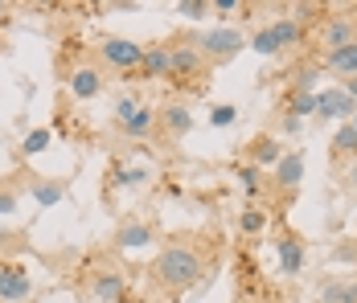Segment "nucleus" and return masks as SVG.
Instances as JSON below:
<instances>
[{
  "instance_id": "nucleus-1",
  "label": "nucleus",
  "mask_w": 357,
  "mask_h": 303,
  "mask_svg": "<svg viewBox=\"0 0 357 303\" xmlns=\"http://www.w3.org/2000/svg\"><path fill=\"white\" fill-rule=\"evenodd\" d=\"M152 274H156L160 287L185 291V287H193V283L206 274V258H202L197 250H189V246H165L160 258L152 263Z\"/></svg>"
},
{
  "instance_id": "nucleus-2",
  "label": "nucleus",
  "mask_w": 357,
  "mask_h": 303,
  "mask_svg": "<svg viewBox=\"0 0 357 303\" xmlns=\"http://www.w3.org/2000/svg\"><path fill=\"white\" fill-rule=\"evenodd\" d=\"M95 58H99V66L119 70V74H132V70L144 66V45L128 41V37H103L99 49H95Z\"/></svg>"
},
{
  "instance_id": "nucleus-3",
  "label": "nucleus",
  "mask_w": 357,
  "mask_h": 303,
  "mask_svg": "<svg viewBox=\"0 0 357 303\" xmlns=\"http://www.w3.org/2000/svg\"><path fill=\"white\" fill-rule=\"evenodd\" d=\"M197 49L206 54V62H230L243 49V33L238 29H210L197 37Z\"/></svg>"
},
{
  "instance_id": "nucleus-4",
  "label": "nucleus",
  "mask_w": 357,
  "mask_h": 303,
  "mask_svg": "<svg viewBox=\"0 0 357 303\" xmlns=\"http://www.w3.org/2000/svg\"><path fill=\"white\" fill-rule=\"evenodd\" d=\"M357 41V17L354 13H328L321 21V45L328 49H341V45H354Z\"/></svg>"
},
{
  "instance_id": "nucleus-5",
  "label": "nucleus",
  "mask_w": 357,
  "mask_h": 303,
  "mask_svg": "<svg viewBox=\"0 0 357 303\" xmlns=\"http://www.w3.org/2000/svg\"><path fill=\"white\" fill-rule=\"evenodd\" d=\"M33 295V279L25 267H13V263H0V300L4 303H25Z\"/></svg>"
},
{
  "instance_id": "nucleus-6",
  "label": "nucleus",
  "mask_w": 357,
  "mask_h": 303,
  "mask_svg": "<svg viewBox=\"0 0 357 303\" xmlns=\"http://www.w3.org/2000/svg\"><path fill=\"white\" fill-rule=\"evenodd\" d=\"M169 49H173V78L206 74V54L197 49V41H177V45H169Z\"/></svg>"
},
{
  "instance_id": "nucleus-7",
  "label": "nucleus",
  "mask_w": 357,
  "mask_h": 303,
  "mask_svg": "<svg viewBox=\"0 0 357 303\" xmlns=\"http://www.w3.org/2000/svg\"><path fill=\"white\" fill-rule=\"evenodd\" d=\"M156 127H160V132H169L173 139H181V135L193 132V111H189L185 102H169V107H160V111H156Z\"/></svg>"
},
{
  "instance_id": "nucleus-8",
  "label": "nucleus",
  "mask_w": 357,
  "mask_h": 303,
  "mask_svg": "<svg viewBox=\"0 0 357 303\" xmlns=\"http://www.w3.org/2000/svg\"><path fill=\"white\" fill-rule=\"evenodd\" d=\"M317 111H321L324 119H354L357 102L345 95V86H337V91H321L317 95Z\"/></svg>"
},
{
  "instance_id": "nucleus-9",
  "label": "nucleus",
  "mask_w": 357,
  "mask_h": 303,
  "mask_svg": "<svg viewBox=\"0 0 357 303\" xmlns=\"http://www.w3.org/2000/svg\"><path fill=\"white\" fill-rule=\"evenodd\" d=\"M103 91V70L91 66V62H82V66L70 70V95L74 99H95Z\"/></svg>"
},
{
  "instance_id": "nucleus-10",
  "label": "nucleus",
  "mask_w": 357,
  "mask_h": 303,
  "mask_svg": "<svg viewBox=\"0 0 357 303\" xmlns=\"http://www.w3.org/2000/svg\"><path fill=\"white\" fill-rule=\"evenodd\" d=\"M321 66L333 70V74H341V78H357V41L354 45H341V49H328Z\"/></svg>"
},
{
  "instance_id": "nucleus-11",
  "label": "nucleus",
  "mask_w": 357,
  "mask_h": 303,
  "mask_svg": "<svg viewBox=\"0 0 357 303\" xmlns=\"http://www.w3.org/2000/svg\"><path fill=\"white\" fill-rule=\"evenodd\" d=\"M95 300L99 303H115V300H123V291H128V279L123 274H115V270H103V274H95Z\"/></svg>"
},
{
  "instance_id": "nucleus-12",
  "label": "nucleus",
  "mask_w": 357,
  "mask_h": 303,
  "mask_svg": "<svg viewBox=\"0 0 357 303\" xmlns=\"http://www.w3.org/2000/svg\"><path fill=\"white\" fill-rule=\"evenodd\" d=\"M144 74L148 78H165V74H173V49L169 45H148L144 49Z\"/></svg>"
},
{
  "instance_id": "nucleus-13",
  "label": "nucleus",
  "mask_w": 357,
  "mask_h": 303,
  "mask_svg": "<svg viewBox=\"0 0 357 303\" xmlns=\"http://www.w3.org/2000/svg\"><path fill=\"white\" fill-rule=\"evenodd\" d=\"M300 180H304V156L291 152V156H284V160L275 164V185H280V189H296Z\"/></svg>"
},
{
  "instance_id": "nucleus-14",
  "label": "nucleus",
  "mask_w": 357,
  "mask_h": 303,
  "mask_svg": "<svg viewBox=\"0 0 357 303\" xmlns=\"http://www.w3.org/2000/svg\"><path fill=\"white\" fill-rule=\"evenodd\" d=\"M119 132L128 135V139H144L148 132H156V111L152 107H140L128 123H119Z\"/></svg>"
},
{
  "instance_id": "nucleus-15",
  "label": "nucleus",
  "mask_w": 357,
  "mask_h": 303,
  "mask_svg": "<svg viewBox=\"0 0 357 303\" xmlns=\"http://www.w3.org/2000/svg\"><path fill=\"white\" fill-rule=\"evenodd\" d=\"M280 267H284V274H296V270L304 267V246H300V238H280Z\"/></svg>"
},
{
  "instance_id": "nucleus-16",
  "label": "nucleus",
  "mask_w": 357,
  "mask_h": 303,
  "mask_svg": "<svg viewBox=\"0 0 357 303\" xmlns=\"http://www.w3.org/2000/svg\"><path fill=\"white\" fill-rule=\"evenodd\" d=\"M271 33H275V41H280V49H291V45H300L304 25H296L291 17H275V21H271Z\"/></svg>"
},
{
  "instance_id": "nucleus-17",
  "label": "nucleus",
  "mask_w": 357,
  "mask_h": 303,
  "mask_svg": "<svg viewBox=\"0 0 357 303\" xmlns=\"http://www.w3.org/2000/svg\"><path fill=\"white\" fill-rule=\"evenodd\" d=\"M148 242H152V230H148V226H140V222L123 226V230H119V238H115V246H119V250H140V246H148Z\"/></svg>"
},
{
  "instance_id": "nucleus-18",
  "label": "nucleus",
  "mask_w": 357,
  "mask_h": 303,
  "mask_svg": "<svg viewBox=\"0 0 357 303\" xmlns=\"http://www.w3.org/2000/svg\"><path fill=\"white\" fill-rule=\"evenodd\" d=\"M321 74H324V66H300L291 74V95H317Z\"/></svg>"
},
{
  "instance_id": "nucleus-19",
  "label": "nucleus",
  "mask_w": 357,
  "mask_h": 303,
  "mask_svg": "<svg viewBox=\"0 0 357 303\" xmlns=\"http://www.w3.org/2000/svg\"><path fill=\"white\" fill-rule=\"evenodd\" d=\"M333 156L345 160V156H357V127L354 123H341L337 135H333Z\"/></svg>"
},
{
  "instance_id": "nucleus-20",
  "label": "nucleus",
  "mask_w": 357,
  "mask_h": 303,
  "mask_svg": "<svg viewBox=\"0 0 357 303\" xmlns=\"http://www.w3.org/2000/svg\"><path fill=\"white\" fill-rule=\"evenodd\" d=\"M250 156H255V169H259V164H280L287 152L275 139H255V143H250Z\"/></svg>"
},
{
  "instance_id": "nucleus-21",
  "label": "nucleus",
  "mask_w": 357,
  "mask_h": 303,
  "mask_svg": "<svg viewBox=\"0 0 357 303\" xmlns=\"http://www.w3.org/2000/svg\"><path fill=\"white\" fill-rule=\"evenodd\" d=\"M238 230H243V234H263V230H267V213L255 209V205L243 209V213H238Z\"/></svg>"
},
{
  "instance_id": "nucleus-22",
  "label": "nucleus",
  "mask_w": 357,
  "mask_h": 303,
  "mask_svg": "<svg viewBox=\"0 0 357 303\" xmlns=\"http://www.w3.org/2000/svg\"><path fill=\"white\" fill-rule=\"evenodd\" d=\"M250 45H255V54H263V58H271V54H284V49H280V41H275V33H271V25H267V29H259Z\"/></svg>"
},
{
  "instance_id": "nucleus-23",
  "label": "nucleus",
  "mask_w": 357,
  "mask_h": 303,
  "mask_svg": "<svg viewBox=\"0 0 357 303\" xmlns=\"http://www.w3.org/2000/svg\"><path fill=\"white\" fill-rule=\"evenodd\" d=\"M317 111V95H291V119H300V115H312Z\"/></svg>"
},
{
  "instance_id": "nucleus-24",
  "label": "nucleus",
  "mask_w": 357,
  "mask_h": 303,
  "mask_svg": "<svg viewBox=\"0 0 357 303\" xmlns=\"http://www.w3.org/2000/svg\"><path fill=\"white\" fill-rule=\"evenodd\" d=\"M238 180H243V189H247V193H259V185H263V172L255 169V164H243V169H238Z\"/></svg>"
},
{
  "instance_id": "nucleus-25",
  "label": "nucleus",
  "mask_w": 357,
  "mask_h": 303,
  "mask_svg": "<svg viewBox=\"0 0 357 303\" xmlns=\"http://www.w3.org/2000/svg\"><path fill=\"white\" fill-rule=\"evenodd\" d=\"M234 119H238V111H234L230 102H226V107H214V111H210V123H214V127H230Z\"/></svg>"
},
{
  "instance_id": "nucleus-26",
  "label": "nucleus",
  "mask_w": 357,
  "mask_h": 303,
  "mask_svg": "<svg viewBox=\"0 0 357 303\" xmlns=\"http://www.w3.org/2000/svg\"><path fill=\"white\" fill-rule=\"evenodd\" d=\"M17 201H21V193L13 185H0V213H17Z\"/></svg>"
},
{
  "instance_id": "nucleus-27",
  "label": "nucleus",
  "mask_w": 357,
  "mask_h": 303,
  "mask_svg": "<svg viewBox=\"0 0 357 303\" xmlns=\"http://www.w3.org/2000/svg\"><path fill=\"white\" fill-rule=\"evenodd\" d=\"M136 111H140V102H136V99H119V102H115V123H128Z\"/></svg>"
},
{
  "instance_id": "nucleus-28",
  "label": "nucleus",
  "mask_w": 357,
  "mask_h": 303,
  "mask_svg": "<svg viewBox=\"0 0 357 303\" xmlns=\"http://www.w3.org/2000/svg\"><path fill=\"white\" fill-rule=\"evenodd\" d=\"M206 8H210V4H202V0H181V4H177L181 17H193V21H197V17H202Z\"/></svg>"
},
{
  "instance_id": "nucleus-29",
  "label": "nucleus",
  "mask_w": 357,
  "mask_h": 303,
  "mask_svg": "<svg viewBox=\"0 0 357 303\" xmlns=\"http://www.w3.org/2000/svg\"><path fill=\"white\" fill-rule=\"evenodd\" d=\"M62 197V185H37V201L41 205H54Z\"/></svg>"
},
{
  "instance_id": "nucleus-30",
  "label": "nucleus",
  "mask_w": 357,
  "mask_h": 303,
  "mask_svg": "<svg viewBox=\"0 0 357 303\" xmlns=\"http://www.w3.org/2000/svg\"><path fill=\"white\" fill-rule=\"evenodd\" d=\"M45 143H50V132H33L29 139H25V152L37 156V152H45Z\"/></svg>"
},
{
  "instance_id": "nucleus-31",
  "label": "nucleus",
  "mask_w": 357,
  "mask_h": 303,
  "mask_svg": "<svg viewBox=\"0 0 357 303\" xmlns=\"http://www.w3.org/2000/svg\"><path fill=\"white\" fill-rule=\"evenodd\" d=\"M210 8H214V13H222V17H226V13H238L243 4H238V0H214Z\"/></svg>"
},
{
  "instance_id": "nucleus-32",
  "label": "nucleus",
  "mask_w": 357,
  "mask_h": 303,
  "mask_svg": "<svg viewBox=\"0 0 357 303\" xmlns=\"http://www.w3.org/2000/svg\"><path fill=\"white\" fill-rule=\"evenodd\" d=\"M337 303H357V287H345V291H341V300Z\"/></svg>"
},
{
  "instance_id": "nucleus-33",
  "label": "nucleus",
  "mask_w": 357,
  "mask_h": 303,
  "mask_svg": "<svg viewBox=\"0 0 357 303\" xmlns=\"http://www.w3.org/2000/svg\"><path fill=\"white\" fill-rule=\"evenodd\" d=\"M345 95H349V99L357 102V78H349V82H345Z\"/></svg>"
},
{
  "instance_id": "nucleus-34",
  "label": "nucleus",
  "mask_w": 357,
  "mask_h": 303,
  "mask_svg": "<svg viewBox=\"0 0 357 303\" xmlns=\"http://www.w3.org/2000/svg\"><path fill=\"white\" fill-rule=\"evenodd\" d=\"M345 185H349V189H357V169H349V172H345Z\"/></svg>"
},
{
  "instance_id": "nucleus-35",
  "label": "nucleus",
  "mask_w": 357,
  "mask_h": 303,
  "mask_svg": "<svg viewBox=\"0 0 357 303\" xmlns=\"http://www.w3.org/2000/svg\"><path fill=\"white\" fill-rule=\"evenodd\" d=\"M349 123H354V127H357V115H354V119H349Z\"/></svg>"
},
{
  "instance_id": "nucleus-36",
  "label": "nucleus",
  "mask_w": 357,
  "mask_h": 303,
  "mask_svg": "<svg viewBox=\"0 0 357 303\" xmlns=\"http://www.w3.org/2000/svg\"><path fill=\"white\" fill-rule=\"evenodd\" d=\"M0 13H4V0H0Z\"/></svg>"
}]
</instances>
